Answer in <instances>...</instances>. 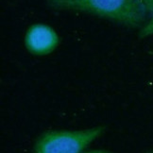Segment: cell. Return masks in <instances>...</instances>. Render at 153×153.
<instances>
[{
    "label": "cell",
    "instance_id": "1",
    "mask_svg": "<svg viewBox=\"0 0 153 153\" xmlns=\"http://www.w3.org/2000/svg\"><path fill=\"white\" fill-rule=\"evenodd\" d=\"M59 10L79 11L100 17L131 28L146 24V13L138 0H46Z\"/></svg>",
    "mask_w": 153,
    "mask_h": 153
},
{
    "label": "cell",
    "instance_id": "2",
    "mask_svg": "<svg viewBox=\"0 0 153 153\" xmlns=\"http://www.w3.org/2000/svg\"><path fill=\"white\" fill-rule=\"evenodd\" d=\"M104 126L79 131H48L37 138L32 153H81L105 132Z\"/></svg>",
    "mask_w": 153,
    "mask_h": 153
},
{
    "label": "cell",
    "instance_id": "3",
    "mask_svg": "<svg viewBox=\"0 0 153 153\" xmlns=\"http://www.w3.org/2000/svg\"><path fill=\"white\" fill-rule=\"evenodd\" d=\"M24 42L26 48L31 54L45 56L58 48L61 39L50 26L37 23L27 28Z\"/></svg>",
    "mask_w": 153,
    "mask_h": 153
},
{
    "label": "cell",
    "instance_id": "4",
    "mask_svg": "<svg viewBox=\"0 0 153 153\" xmlns=\"http://www.w3.org/2000/svg\"><path fill=\"white\" fill-rule=\"evenodd\" d=\"M151 35H153V15L150 17V19L140 28V31H139V37L141 39L151 36Z\"/></svg>",
    "mask_w": 153,
    "mask_h": 153
},
{
    "label": "cell",
    "instance_id": "5",
    "mask_svg": "<svg viewBox=\"0 0 153 153\" xmlns=\"http://www.w3.org/2000/svg\"><path fill=\"white\" fill-rule=\"evenodd\" d=\"M140 4L143 6L146 13L150 16L153 15V0H138Z\"/></svg>",
    "mask_w": 153,
    "mask_h": 153
},
{
    "label": "cell",
    "instance_id": "6",
    "mask_svg": "<svg viewBox=\"0 0 153 153\" xmlns=\"http://www.w3.org/2000/svg\"><path fill=\"white\" fill-rule=\"evenodd\" d=\"M81 153H113L108 150H102V149H97V150H91L87 152H81Z\"/></svg>",
    "mask_w": 153,
    "mask_h": 153
},
{
    "label": "cell",
    "instance_id": "7",
    "mask_svg": "<svg viewBox=\"0 0 153 153\" xmlns=\"http://www.w3.org/2000/svg\"><path fill=\"white\" fill-rule=\"evenodd\" d=\"M149 153H153V151H150V152H149Z\"/></svg>",
    "mask_w": 153,
    "mask_h": 153
}]
</instances>
